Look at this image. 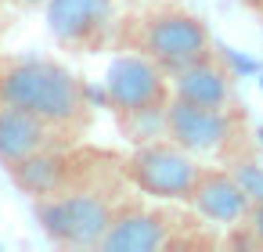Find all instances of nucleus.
I'll list each match as a JSON object with an SVG mask.
<instances>
[{
	"instance_id": "nucleus-18",
	"label": "nucleus",
	"mask_w": 263,
	"mask_h": 252,
	"mask_svg": "<svg viewBox=\"0 0 263 252\" xmlns=\"http://www.w3.org/2000/svg\"><path fill=\"white\" fill-rule=\"evenodd\" d=\"M259 15H263V8H259Z\"/></svg>"
},
{
	"instance_id": "nucleus-3",
	"label": "nucleus",
	"mask_w": 263,
	"mask_h": 252,
	"mask_svg": "<svg viewBox=\"0 0 263 252\" xmlns=\"http://www.w3.org/2000/svg\"><path fill=\"white\" fill-rule=\"evenodd\" d=\"M123 198H116L108 180L83 184L62 195L33 198V216L51 245L58 248H98L116 209Z\"/></svg>"
},
{
	"instance_id": "nucleus-12",
	"label": "nucleus",
	"mask_w": 263,
	"mask_h": 252,
	"mask_svg": "<svg viewBox=\"0 0 263 252\" xmlns=\"http://www.w3.org/2000/svg\"><path fill=\"white\" fill-rule=\"evenodd\" d=\"M187 205L191 212H198V220L205 223H223V227H234L252 205L238 184V177L231 173V166H202L191 195H187Z\"/></svg>"
},
{
	"instance_id": "nucleus-4",
	"label": "nucleus",
	"mask_w": 263,
	"mask_h": 252,
	"mask_svg": "<svg viewBox=\"0 0 263 252\" xmlns=\"http://www.w3.org/2000/svg\"><path fill=\"white\" fill-rule=\"evenodd\" d=\"M112 162H119V159L108 155V151L83 148L80 141H72V144L44 148V151H36V155H29L22 162L8 166V177L33 202V198H47V195H62V191L83 187V184L108 180Z\"/></svg>"
},
{
	"instance_id": "nucleus-2",
	"label": "nucleus",
	"mask_w": 263,
	"mask_h": 252,
	"mask_svg": "<svg viewBox=\"0 0 263 252\" xmlns=\"http://www.w3.org/2000/svg\"><path fill=\"white\" fill-rule=\"evenodd\" d=\"M166 137L177 141L195 159H216L223 166L252 155L249 119H245L241 101L227 105V108H205V105H195V101H184V98H170Z\"/></svg>"
},
{
	"instance_id": "nucleus-16",
	"label": "nucleus",
	"mask_w": 263,
	"mask_h": 252,
	"mask_svg": "<svg viewBox=\"0 0 263 252\" xmlns=\"http://www.w3.org/2000/svg\"><path fill=\"white\" fill-rule=\"evenodd\" d=\"M245 4H249V8H256V11H259V8H263V0H245Z\"/></svg>"
},
{
	"instance_id": "nucleus-8",
	"label": "nucleus",
	"mask_w": 263,
	"mask_h": 252,
	"mask_svg": "<svg viewBox=\"0 0 263 252\" xmlns=\"http://www.w3.org/2000/svg\"><path fill=\"white\" fill-rule=\"evenodd\" d=\"M101 98L116 112V119L137 115V112H162L173 98L170 72L148 54H123L108 65Z\"/></svg>"
},
{
	"instance_id": "nucleus-10",
	"label": "nucleus",
	"mask_w": 263,
	"mask_h": 252,
	"mask_svg": "<svg viewBox=\"0 0 263 252\" xmlns=\"http://www.w3.org/2000/svg\"><path fill=\"white\" fill-rule=\"evenodd\" d=\"M170 87H173V98H184V101H195V105H205V108L238 105L234 69L227 65V58L220 54V47H213L198 62L170 72Z\"/></svg>"
},
{
	"instance_id": "nucleus-5",
	"label": "nucleus",
	"mask_w": 263,
	"mask_h": 252,
	"mask_svg": "<svg viewBox=\"0 0 263 252\" xmlns=\"http://www.w3.org/2000/svg\"><path fill=\"white\" fill-rule=\"evenodd\" d=\"M216 44H213V33L209 26L180 8V4H170V8H155L148 11L137 29H134V51L137 54H148L152 62H159L166 72H177L191 62H198L202 54H209Z\"/></svg>"
},
{
	"instance_id": "nucleus-11",
	"label": "nucleus",
	"mask_w": 263,
	"mask_h": 252,
	"mask_svg": "<svg viewBox=\"0 0 263 252\" xmlns=\"http://www.w3.org/2000/svg\"><path fill=\"white\" fill-rule=\"evenodd\" d=\"M80 137L51 126L47 119L18 108V105H8V101H0V166H15L44 148H54V144H72Z\"/></svg>"
},
{
	"instance_id": "nucleus-6",
	"label": "nucleus",
	"mask_w": 263,
	"mask_h": 252,
	"mask_svg": "<svg viewBox=\"0 0 263 252\" xmlns=\"http://www.w3.org/2000/svg\"><path fill=\"white\" fill-rule=\"evenodd\" d=\"M195 216L173 212L166 205H141V202H119L105 238H101V252H166V248H187L198 245V238H187L195 223Z\"/></svg>"
},
{
	"instance_id": "nucleus-9",
	"label": "nucleus",
	"mask_w": 263,
	"mask_h": 252,
	"mask_svg": "<svg viewBox=\"0 0 263 252\" xmlns=\"http://www.w3.org/2000/svg\"><path fill=\"white\" fill-rule=\"evenodd\" d=\"M44 18L58 47L76 54H94L112 36L116 0H47Z\"/></svg>"
},
{
	"instance_id": "nucleus-7",
	"label": "nucleus",
	"mask_w": 263,
	"mask_h": 252,
	"mask_svg": "<svg viewBox=\"0 0 263 252\" xmlns=\"http://www.w3.org/2000/svg\"><path fill=\"white\" fill-rule=\"evenodd\" d=\"M198 173V159L170 137L134 144V151L123 159V180L155 202H187Z\"/></svg>"
},
{
	"instance_id": "nucleus-15",
	"label": "nucleus",
	"mask_w": 263,
	"mask_h": 252,
	"mask_svg": "<svg viewBox=\"0 0 263 252\" xmlns=\"http://www.w3.org/2000/svg\"><path fill=\"white\" fill-rule=\"evenodd\" d=\"M11 8H18V11H44V4L47 0H8Z\"/></svg>"
},
{
	"instance_id": "nucleus-14",
	"label": "nucleus",
	"mask_w": 263,
	"mask_h": 252,
	"mask_svg": "<svg viewBox=\"0 0 263 252\" xmlns=\"http://www.w3.org/2000/svg\"><path fill=\"white\" fill-rule=\"evenodd\" d=\"M234 241L245 248H263V205H252L238 223H234Z\"/></svg>"
},
{
	"instance_id": "nucleus-17",
	"label": "nucleus",
	"mask_w": 263,
	"mask_h": 252,
	"mask_svg": "<svg viewBox=\"0 0 263 252\" xmlns=\"http://www.w3.org/2000/svg\"><path fill=\"white\" fill-rule=\"evenodd\" d=\"M0 65H4V54H0Z\"/></svg>"
},
{
	"instance_id": "nucleus-1",
	"label": "nucleus",
	"mask_w": 263,
	"mask_h": 252,
	"mask_svg": "<svg viewBox=\"0 0 263 252\" xmlns=\"http://www.w3.org/2000/svg\"><path fill=\"white\" fill-rule=\"evenodd\" d=\"M0 101L18 105L72 137H83L94 119L90 87L54 58H4Z\"/></svg>"
},
{
	"instance_id": "nucleus-13",
	"label": "nucleus",
	"mask_w": 263,
	"mask_h": 252,
	"mask_svg": "<svg viewBox=\"0 0 263 252\" xmlns=\"http://www.w3.org/2000/svg\"><path fill=\"white\" fill-rule=\"evenodd\" d=\"M231 173L238 177V184H241L249 205H263V166H259L252 155H245V159L231 162Z\"/></svg>"
}]
</instances>
